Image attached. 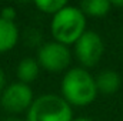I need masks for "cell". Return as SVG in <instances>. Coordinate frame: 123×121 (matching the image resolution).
<instances>
[{
	"label": "cell",
	"instance_id": "obj_1",
	"mask_svg": "<svg viewBox=\"0 0 123 121\" xmlns=\"http://www.w3.org/2000/svg\"><path fill=\"white\" fill-rule=\"evenodd\" d=\"M94 76L83 67L67 68L60 81V97L73 107H87L97 97Z\"/></svg>",
	"mask_w": 123,
	"mask_h": 121
},
{
	"label": "cell",
	"instance_id": "obj_2",
	"mask_svg": "<svg viewBox=\"0 0 123 121\" xmlns=\"http://www.w3.org/2000/svg\"><path fill=\"white\" fill-rule=\"evenodd\" d=\"M87 30V17L80 10L79 6L66 4L60 11L52 16L50 34L55 41L73 46Z\"/></svg>",
	"mask_w": 123,
	"mask_h": 121
},
{
	"label": "cell",
	"instance_id": "obj_3",
	"mask_svg": "<svg viewBox=\"0 0 123 121\" xmlns=\"http://www.w3.org/2000/svg\"><path fill=\"white\" fill-rule=\"evenodd\" d=\"M73 108L57 94L36 97L26 113V121H72Z\"/></svg>",
	"mask_w": 123,
	"mask_h": 121
},
{
	"label": "cell",
	"instance_id": "obj_4",
	"mask_svg": "<svg viewBox=\"0 0 123 121\" xmlns=\"http://www.w3.org/2000/svg\"><path fill=\"white\" fill-rule=\"evenodd\" d=\"M36 60L40 68H43L47 73H64L72 63V51L67 46L50 40L40 44Z\"/></svg>",
	"mask_w": 123,
	"mask_h": 121
},
{
	"label": "cell",
	"instance_id": "obj_5",
	"mask_svg": "<svg viewBox=\"0 0 123 121\" xmlns=\"http://www.w3.org/2000/svg\"><path fill=\"white\" fill-rule=\"evenodd\" d=\"M73 54L79 63V67L89 70L97 66L105 54L103 38L94 30H86L83 36L73 44Z\"/></svg>",
	"mask_w": 123,
	"mask_h": 121
},
{
	"label": "cell",
	"instance_id": "obj_6",
	"mask_svg": "<svg viewBox=\"0 0 123 121\" xmlns=\"http://www.w3.org/2000/svg\"><path fill=\"white\" fill-rule=\"evenodd\" d=\"M33 100H34V94L31 87L19 81L7 84V87L0 94L1 108L12 116L27 113Z\"/></svg>",
	"mask_w": 123,
	"mask_h": 121
},
{
	"label": "cell",
	"instance_id": "obj_7",
	"mask_svg": "<svg viewBox=\"0 0 123 121\" xmlns=\"http://www.w3.org/2000/svg\"><path fill=\"white\" fill-rule=\"evenodd\" d=\"M94 80H96L97 93L103 95L116 94L122 86V77L115 70H103L94 77Z\"/></svg>",
	"mask_w": 123,
	"mask_h": 121
},
{
	"label": "cell",
	"instance_id": "obj_8",
	"mask_svg": "<svg viewBox=\"0 0 123 121\" xmlns=\"http://www.w3.org/2000/svg\"><path fill=\"white\" fill-rule=\"evenodd\" d=\"M20 38V30L14 22L0 19V53L13 50Z\"/></svg>",
	"mask_w": 123,
	"mask_h": 121
},
{
	"label": "cell",
	"instance_id": "obj_9",
	"mask_svg": "<svg viewBox=\"0 0 123 121\" xmlns=\"http://www.w3.org/2000/svg\"><path fill=\"white\" fill-rule=\"evenodd\" d=\"M40 66L36 59L33 57H26L23 60L19 61L17 67H16V76H17V81L30 86L33 81H36V78L40 74Z\"/></svg>",
	"mask_w": 123,
	"mask_h": 121
},
{
	"label": "cell",
	"instance_id": "obj_10",
	"mask_svg": "<svg viewBox=\"0 0 123 121\" xmlns=\"http://www.w3.org/2000/svg\"><path fill=\"white\" fill-rule=\"evenodd\" d=\"M80 10L86 17H105L112 10V1L109 0H86L80 3Z\"/></svg>",
	"mask_w": 123,
	"mask_h": 121
},
{
	"label": "cell",
	"instance_id": "obj_11",
	"mask_svg": "<svg viewBox=\"0 0 123 121\" xmlns=\"http://www.w3.org/2000/svg\"><path fill=\"white\" fill-rule=\"evenodd\" d=\"M66 4H67V1H64V0H39V1H34V6L39 11H42L44 14H50V16H55Z\"/></svg>",
	"mask_w": 123,
	"mask_h": 121
},
{
	"label": "cell",
	"instance_id": "obj_12",
	"mask_svg": "<svg viewBox=\"0 0 123 121\" xmlns=\"http://www.w3.org/2000/svg\"><path fill=\"white\" fill-rule=\"evenodd\" d=\"M16 16H17V11L12 6H6V7H3L0 10V19L9 20V22H14L16 20Z\"/></svg>",
	"mask_w": 123,
	"mask_h": 121
},
{
	"label": "cell",
	"instance_id": "obj_13",
	"mask_svg": "<svg viewBox=\"0 0 123 121\" xmlns=\"http://www.w3.org/2000/svg\"><path fill=\"white\" fill-rule=\"evenodd\" d=\"M6 87H7V77H6V73L3 71V68H0V94L3 93Z\"/></svg>",
	"mask_w": 123,
	"mask_h": 121
},
{
	"label": "cell",
	"instance_id": "obj_14",
	"mask_svg": "<svg viewBox=\"0 0 123 121\" xmlns=\"http://www.w3.org/2000/svg\"><path fill=\"white\" fill-rule=\"evenodd\" d=\"M0 121H26V120H23V118H20L17 116H9V117H6V118H3Z\"/></svg>",
	"mask_w": 123,
	"mask_h": 121
},
{
	"label": "cell",
	"instance_id": "obj_15",
	"mask_svg": "<svg viewBox=\"0 0 123 121\" xmlns=\"http://www.w3.org/2000/svg\"><path fill=\"white\" fill-rule=\"evenodd\" d=\"M112 7H123V0H115V1H112Z\"/></svg>",
	"mask_w": 123,
	"mask_h": 121
},
{
	"label": "cell",
	"instance_id": "obj_16",
	"mask_svg": "<svg viewBox=\"0 0 123 121\" xmlns=\"http://www.w3.org/2000/svg\"><path fill=\"white\" fill-rule=\"evenodd\" d=\"M72 121H93L90 118H86V117H79V118H73Z\"/></svg>",
	"mask_w": 123,
	"mask_h": 121
}]
</instances>
